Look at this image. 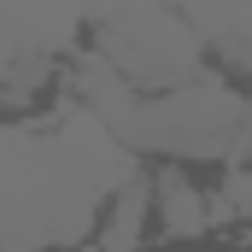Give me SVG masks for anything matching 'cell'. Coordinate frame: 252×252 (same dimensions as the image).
I'll list each match as a JSON object with an SVG mask.
<instances>
[{
  "instance_id": "obj_2",
  "label": "cell",
  "mask_w": 252,
  "mask_h": 252,
  "mask_svg": "<svg viewBox=\"0 0 252 252\" xmlns=\"http://www.w3.org/2000/svg\"><path fill=\"white\" fill-rule=\"evenodd\" d=\"M235 164H252V106H241V118H235V129H229V147H223Z\"/></svg>"
},
{
  "instance_id": "obj_1",
  "label": "cell",
  "mask_w": 252,
  "mask_h": 252,
  "mask_svg": "<svg viewBox=\"0 0 252 252\" xmlns=\"http://www.w3.org/2000/svg\"><path fill=\"white\" fill-rule=\"evenodd\" d=\"M153 199H158L164 235H199V229H211V199L193 188L182 170H170V176L153 188Z\"/></svg>"
}]
</instances>
